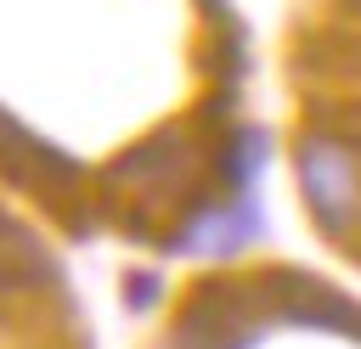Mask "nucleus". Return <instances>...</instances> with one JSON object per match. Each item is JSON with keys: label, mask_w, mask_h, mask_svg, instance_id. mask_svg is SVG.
I'll use <instances>...</instances> for the list:
<instances>
[{"label": "nucleus", "mask_w": 361, "mask_h": 349, "mask_svg": "<svg viewBox=\"0 0 361 349\" xmlns=\"http://www.w3.org/2000/svg\"><path fill=\"white\" fill-rule=\"evenodd\" d=\"M299 169H305V191L316 203V220L333 225V231H344L361 214V158L350 146L310 141L305 158H299Z\"/></svg>", "instance_id": "1"}]
</instances>
